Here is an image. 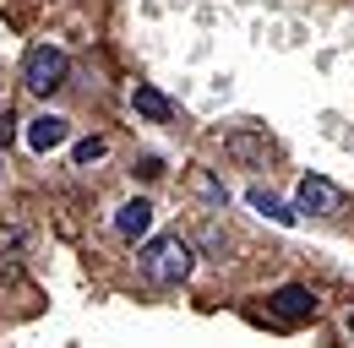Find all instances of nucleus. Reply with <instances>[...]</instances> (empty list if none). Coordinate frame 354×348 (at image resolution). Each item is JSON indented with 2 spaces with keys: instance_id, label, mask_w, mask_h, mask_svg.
<instances>
[{
  "instance_id": "nucleus-14",
  "label": "nucleus",
  "mask_w": 354,
  "mask_h": 348,
  "mask_svg": "<svg viewBox=\"0 0 354 348\" xmlns=\"http://www.w3.org/2000/svg\"><path fill=\"white\" fill-rule=\"evenodd\" d=\"M136 174H142V180H158V174H164V164H158V158H142V169H136Z\"/></svg>"
},
{
  "instance_id": "nucleus-8",
  "label": "nucleus",
  "mask_w": 354,
  "mask_h": 348,
  "mask_svg": "<svg viewBox=\"0 0 354 348\" xmlns=\"http://www.w3.org/2000/svg\"><path fill=\"white\" fill-rule=\"evenodd\" d=\"M245 202H251V207H257L262 218H272V223H283V229H289V223L300 218V213H289V207H283V202H278L272 191H262V185H251V191H245Z\"/></svg>"
},
{
  "instance_id": "nucleus-6",
  "label": "nucleus",
  "mask_w": 354,
  "mask_h": 348,
  "mask_svg": "<svg viewBox=\"0 0 354 348\" xmlns=\"http://www.w3.org/2000/svg\"><path fill=\"white\" fill-rule=\"evenodd\" d=\"M147 229H153V202H142V196L115 213V234H120V240H142Z\"/></svg>"
},
{
  "instance_id": "nucleus-12",
  "label": "nucleus",
  "mask_w": 354,
  "mask_h": 348,
  "mask_svg": "<svg viewBox=\"0 0 354 348\" xmlns=\"http://www.w3.org/2000/svg\"><path fill=\"white\" fill-rule=\"evenodd\" d=\"M196 191H202L207 202H218V207L229 202V196H223V185H218V180H207V174H196Z\"/></svg>"
},
{
  "instance_id": "nucleus-2",
  "label": "nucleus",
  "mask_w": 354,
  "mask_h": 348,
  "mask_svg": "<svg viewBox=\"0 0 354 348\" xmlns=\"http://www.w3.org/2000/svg\"><path fill=\"white\" fill-rule=\"evenodd\" d=\"M66 77H71L66 49H55V44H33V49H28V60H22V87H33V93H60Z\"/></svg>"
},
{
  "instance_id": "nucleus-13",
  "label": "nucleus",
  "mask_w": 354,
  "mask_h": 348,
  "mask_svg": "<svg viewBox=\"0 0 354 348\" xmlns=\"http://www.w3.org/2000/svg\"><path fill=\"white\" fill-rule=\"evenodd\" d=\"M11 136H17V115H11V109H6V115H0V147H6V142H11Z\"/></svg>"
},
{
  "instance_id": "nucleus-9",
  "label": "nucleus",
  "mask_w": 354,
  "mask_h": 348,
  "mask_svg": "<svg viewBox=\"0 0 354 348\" xmlns=\"http://www.w3.org/2000/svg\"><path fill=\"white\" fill-rule=\"evenodd\" d=\"M131 109H136V115H147V120H169V98H164L158 87H147V82L131 93Z\"/></svg>"
},
{
  "instance_id": "nucleus-1",
  "label": "nucleus",
  "mask_w": 354,
  "mask_h": 348,
  "mask_svg": "<svg viewBox=\"0 0 354 348\" xmlns=\"http://www.w3.org/2000/svg\"><path fill=\"white\" fill-rule=\"evenodd\" d=\"M191 267H196V251H191V240H180V234H164V240H153V245L142 251V278H147L153 289H180V283L191 278Z\"/></svg>"
},
{
  "instance_id": "nucleus-7",
  "label": "nucleus",
  "mask_w": 354,
  "mask_h": 348,
  "mask_svg": "<svg viewBox=\"0 0 354 348\" xmlns=\"http://www.w3.org/2000/svg\"><path fill=\"white\" fill-rule=\"evenodd\" d=\"M223 153H229V158H240V164H267V136L234 130V136H223Z\"/></svg>"
},
{
  "instance_id": "nucleus-10",
  "label": "nucleus",
  "mask_w": 354,
  "mask_h": 348,
  "mask_svg": "<svg viewBox=\"0 0 354 348\" xmlns=\"http://www.w3.org/2000/svg\"><path fill=\"white\" fill-rule=\"evenodd\" d=\"M22 251H28V234L17 223H0V272H11L22 261Z\"/></svg>"
},
{
  "instance_id": "nucleus-3",
  "label": "nucleus",
  "mask_w": 354,
  "mask_h": 348,
  "mask_svg": "<svg viewBox=\"0 0 354 348\" xmlns=\"http://www.w3.org/2000/svg\"><path fill=\"white\" fill-rule=\"evenodd\" d=\"M338 207H344V196H338V185H333V180H322V174H306V180H300L295 213H310V218H333Z\"/></svg>"
},
{
  "instance_id": "nucleus-11",
  "label": "nucleus",
  "mask_w": 354,
  "mask_h": 348,
  "mask_svg": "<svg viewBox=\"0 0 354 348\" xmlns=\"http://www.w3.org/2000/svg\"><path fill=\"white\" fill-rule=\"evenodd\" d=\"M104 153H109V147H104V142H98V136H88V142H77V153H71V158H77V164H82V169H88V164H98V158H104Z\"/></svg>"
},
{
  "instance_id": "nucleus-4",
  "label": "nucleus",
  "mask_w": 354,
  "mask_h": 348,
  "mask_svg": "<svg viewBox=\"0 0 354 348\" xmlns=\"http://www.w3.org/2000/svg\"><path fill=\"white\" fill-rule=\"evenodd\" d=\"M267 310H272L283 327H295V321H310V316H316V294L300 289V283H283V289L267 300Z\"/></svg>"
},
{
  "instance_id": "nucleus-5",
  "label": "nucleus",
  "mask_w": 354,
  "mask_h": 348,
  "mask_svg": "<svg viewBox=\"0 0 354 348\" xmlns=\"http://www.w3.org/2000/svg\"><path fill=\"white\" fill-rule=\"evenodd\" d=\"M66 136H71V120H60V115H39V120H28V147H33V153H55V147H66Z\"/></svg>"
},
{
  "instance_id": "nucleus-15",
  "label": "nucleus",
  "mask_w": 354,
  "mask_h": 348,
  "mask_svg": "<svg viewBox=\"0 0 354 348\" xmlns=\"http://www.w3.org/2000/svg\"><path fill=\"white\" fill-rule=\"evenodd\" d=\"M344 327H349V338H354V310H349V321H344Z\"/></svg>"
}]
</instances>
